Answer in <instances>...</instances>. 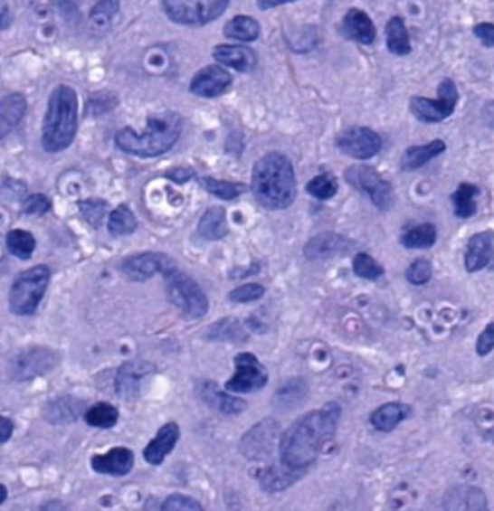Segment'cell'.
<instances>
[{
    "instance_id": "obj_1",
    "label": "cell",
    "mask_w": 494,
    "mask_h": 511,
    "mask_svg": "<svg viewBox=\"0 0 494 511\" xmlns=\"http://www.w3.org/2000/svg\"><path fill=\"white\" fill-rule=\"evenodd\" d=\"M341 419V407L328 402L294 421L280 440V460L287 468L300 471L316 462L324 444L333 439Z\"/></svg>"
},
{
    "instance_id": "obj_2",
    "label": "cell",
    "mask_w": 494,
    "mask_h": 511,
    "mask_svg": "<svg viewBox=\"0 0 494 511\" xmlns=\"http://www.w3.org/2000/svg\"><path fill=\"white\" fill-rule=\"evenodd\" d=\"M254 198L268 210H286L298 196L293 165L281 153H268L252 168Z\"/></svg>"
},
{
    "instance_id": "obj_3",
    "label": "cell",
    "mask_w": 494,
    "mask_h": 511,
    "mask_svg": "<svg viewBox=\"0 0 494 511\" xmlns=\"http://www.w3.org/2000/svg\"><path fill=\"white\" fill-rule=\"evenodd\" d=\"M183 130V117L166 111L149 117L147 128L138 134L132 128H124L116 135L119 148L138 157H156L171 150Z\"/></svg>"
},
{
    "instance_id": "obj_4",
    "label": "cell",
    "mask_w": 494,
    "mask_h": 511,
    "mask_svg": "<svg viewBox=\"0 0 494 511\" xmlns=\"http://www.w3.org/2000/svg\"><path fill=\"white\" fill-rule=\"evenodd\" d=\"M78 129V96L72 87L60 84L50 95L43 123V146L48 153L68 148Z\"/></svg>"
},
{
    "instance_id": "obj_5",
    "label": "cell",
    "mask_w": 494,
    "mask_h": 511,
    "mask_svg": "<svg viewBox=\"0 0 494 511\" xmlns=\"http://www.w3.org/2000/svg\"><path fill=\"white\" fill-rule=\"evenodd\" d=\"M52 271L47 265H36L18 275L9 290V308L17 316H30L43 301Z\"/></svg>"
},
{
    "instance_id": "obj_6",
    "label": "cell",
    "mask_w": 494,
    "mask_h": 511,
    "mask_svg": "<svg viewBox=\"0 0 494 511\" xmlns=\"http://www.w3.org/2000/svg\"><path fill=\"white\" fill-rule=\"evenodd\" d=\"M231 0H162L163 13L175 24L206 26L222 17Z\"/></svg>"
},
{
    "instance_id": "obj_7",
    "label": "cell",
    "mask_w": 494,
    "mask_h": 511,
    "mask_svg": "<svg viewBox=\"0 0 494 511\" xmlns=\"http://www.w3.org/2000/svg\"><path fill=\"white\" fill-rule=\"evenodd\" d=\"M166 279V292L169 301L188 318H201L208 313V298L201 286L188 275L178 270L163 275Z\"/></svg>"
},
{
    "instance_id": "obj_8",
    "label": "cell",
    "mask_w": 494,
    "mask_h": 511,
    "mask_svg": "<svg viewBox=\"0 0 494 511\" xmlns=\"http://www.w3.org/2000/svg\"><path fill=\"white\" fill-rule=\"evenodd\" d=\"M59 353L52 348H24L9 359L6 373L15 382H26L48 374L59 365Z\"/></svg>"
},
{
    "instance_id": "obj_9",
    "label": "cell",
    "mask_w": 494,
    "mask_h": 511,
    "mask_svg": "<svg viewBox=\"0 0 494 511\" xmlns=\"http://www.w3.org/2000/svg\"><path fill=\"white\" fill-rule=\"evenodd\" d=\"M347 183L351 187L366 194L372 203L379 210H390L394 205V192L387 180L379 175V172L367 165H353L346 169Z\"/></svg>"
},
{
    "instance_id": "obj_10",
    "label": "cell",
    "mask_w": 494,
    "mask_h": 511,
    "mask_svg": "<svg viewBox=\"0 0 494 511\" xmlns=\"http://www.w3.org/2000/svg\"><path fill=\"white\" fill-rule=\"evenodd\" d=\"M459 102V91L452 80H443L438 87V99L413 96L409 100V111L424 123H439L451 116Z\"/></svg>"
},
{
    "instance_id": "obj_11",
    "label": "cell",
    "mask_w": 494,
    "mask_h": 511,
    "mask_svg": "<svg viewBox=\"0 0 494 511\" xmlns=\"http://www.w3.org/2000/svg\"><path fill=\"white\" fill-rule=\"evenodd\" d=\"M233 377L226 383V391L233 393H252L268 383V371L252 353H241L234 357Z\"/></svg>"
},
{
    "instance_id": "obj_12",
    "label": "cell",
    "mask_w": 494,
    "mask_h": 511,
    "mask_svg": "<svg viewBox=\"0 0 494 511\" xmlns=\"http://www.w3.org/2000/svg\"><path fill=\"white\" fill-rule=\"evenodd\" d=\"M280 425L273 419H264L252 426L241 440V451L250 460H263L280 446Z\"/></svg>"
},
{
    "instance_id": "obj_13",
    "label": "cell",
    "mask_w": 494,
    "mask_h": 511,
    "mask_svg": "<svg viewBox=\"0 0 494 511\" xmlns=\"http://www.w3.org/2000/svg\"><path fill=\"white\" fill-rule=\"evenodd\" d=\"M337 146L344 155L349 157L367 160L381 151L383 139L374 130L356 126L337 135Z\"/></svg>"
},
{
    "instance_id": "obj_14",
    "label": "cell",
    "mask_w": 494,
    "mask_h": 511,
    "mask_svg": "<svg viewBox=\"0 0 494 511\" xmlns=\"http://www.w3.org/2000/svg\"><path fill=\"white\" fill-rule=\"evenodd\" d=\"M121 270L133 281H146L156 274L166 275L176 270L169 256L162 253H141L124 259Z\"/></svg>"
},
{
    "instance_id": "obj_15",
    "label": "cell",
    "mask_w": 494,
    "mask_h": 511,
    "mask_svg": "<svg viewBox=\"0 0 494 511\" xmlns=\"http://www.w3.org/2000/svg\"><path fill=\"white\" fill-rule=\"evenodd\" d=\"M231 72L218 65H209L202 68L195 73L190 82V91L193 95L201 96V98H217L226 93L229 87L232 86Z\"/></svg>"
},
{
    "instance_id": "obj_16",
    "label": "cell",
    "mask_w": 494,
    "mask_h": 511,
    "mask_svg": "<svg viewBox=\"0 0 494 511\" xmlns=\"http://www.w3.org/2000/svg\"><path fill=\"white\" fill-rule=\"evenodd\" d=\"M154 366L148 362H126L119 368L116 377V391L119 398L126 401L137 400L141 392L142 378L151 374Z\"/></svg>"
},
{
    "instance_id": "obj_17",
    "label": "cell",
    "mask_w": 494,
    "mask_h": 511,
    "mask_svg": "<svg viewBox=\"0 0 494 511\" xmlns=\"http://www.w3.org/2000/svg\"><path fill=\"white\" fill-rule=\"evenodd\" d=\"M445 511H489L486 495L477 486L459 485L450 487L443 497Z\"/></svg>"
},
{
    "instance_id": "obj_18",
    "label": "cell",
    "mask_w": 494,
    "mask_h": 511,
    "mask_svg": "<svg viewBox=\"0 0 494 511\" xmlns=\"http://www.w3.org/2000/svg\"><path fill=\"white\" fill-rule=\"evenodd\" d=\"M353 249L354 242L348 238L337 235V233L323 232L308 241L303 253L311 260H321V259L347 254Z\"/></svg>"
},
{
    "instance_id": "obj_19",
    "label": "cell",
    "mask_w": 494,
    "mask_h": 511,
    "mask_svg": "<svg viewBox=\"0 0 494 511\" xmlns=\"http://www.w3.org/2000/svg\"><path fill=\"white\" fill-rule=\"evenodd\" d=\"M465 267L468 272H478L486 268L494 270V232H480L469 240Z\"/></svg>"
},
{
    "instance_id": "obj_20",
    "label": "cell",
    "mask_w": 494,
    "mask_h": 511,
    "mask_svg": "<svg viewBox=\"0 0 494 511\" xmlns=\"http://www.w3.org/2000/svg\"><path fill=\"white\" fill-rule=\"evenodd\" d=\"M135 465V455L128 447H114L105 455L91 458V468L99 474H108L112 478H121L130 473Z\"/></svg>"
},
{
    "instance_id": "obj_21",
    "label": "cell",
    "mask_w": 494,
    "mask_h": 511,
    "mask_svg": "<svg viewBox=\"0 0 494 511\" xmlns=\"http://www.w3.org/2000/svg\"><path fill=\"white\" fill-rule=\"evenodd\" d=\"M86 402L75 396H62L48 402L43 410V416L52 425H68L86 414Z\"/></svg>"
},
{
    "instance_id": "obj_22",
    "label": "cell",
    "mask_w": 494,
    "mask_h": 511,
    "mask_svg": "<svg viewBox=\"0 0 494 511\" xmlns=\"http://www.w3.org/2000/svg\"><path fill=\"white\" fill-rule=\"evenodd\" d=\"M179 437H181L179 426L175 421L163 425L156 437L149 441L148 446L144 449V459L154 467L162 465L163 460L166 459V456L172 453L178 443Z\"/></svg>"
},
{
    "instance_id": "obj_23",
    "label": "cell",
    "mask_w": 494,
    "mask_h": 511,
    "mask_svg": "<svg viewBox=\"0 0 494 511\" xmlns=\"http://www.w3.org/2000/svg\"><path fill=\"white\" fill-rule=\"evenodd\" d=\"M213 57L220 65L238 72H252L257 65L256 52L243 45H217L214 48Z\"/></svg>"
},
{
    "instance_id": "obj_24",
    "label": "cell",
    "mask_w": 494,
    "mask_h": 511,
    "mask_svg": "<svg viewBox=\"0 0 494 511\" xmlns=\"http://www.w3.org/2000/svg\"><path fill=\"white\" fill-rule=\"evenodd\" d=\"M342 33L357 43L371 45L376 38L375 24L365 11L351 8L342 20Z\"/></svg>"
},
{
    "instance_id": "obj_25",
    "label": "cell",
    "mask_w": 494,
    "mask_h": 511,
    "mask_svg": "<svg viewBox=\"0 0 494 511\" xmlns=\"http://www.w3.org/2000/svg\"><path fill=\"white\" fill-rule=\"evenodd\" d=\"M197 395L201 396L204 402L223 412V414H239L247 409V402L241 398L227 395L218 389L213 382H204L197 386Z\"/></svg>"
},
{
    "instance_id": "obj_26",
    "label": "cell",
    "mask_w": 494,
    "mask_h": 511,
    "mask_svg": "<svg viewBox=\"0 0 494 511\" xmlns=\"http://www.w3.org/2000/svg\"><path fill=\"white\" fill-rule=\"evenodd\" d=\"M445 148H447V146L441 139H435V141L424 144V146L409 147L408 150L402 156L401 168L404 171L422 168L424 165L429 164L432 159L442 155Z\"/></svg>"
},
{
    "instance_id": "obj_27",
    "label": "cell",
    "mask_w": 494,
    "mask_h": 511,
    "mask_svg": "<svg viewBox=\"0 0 494 511\" xmlns=\"http://www.w3.org/2000/svg\"><path fill=\"white\" fill-rule=\"evenodd\" d=\"M206 338L209 341H226V343H243L247 341V327L239 322L238 318L226 317L214 323L206 332Z\"/></svg>"
},
{
    "instance_id": "obj_28",
    "label": "cell",
    "mask_w": 494,
    "mask_h": 511,
    "mask_svg": "<svg viewBox=\"0 0 494 511\" xmlns=\"http://www.w3.org/2000/svg\"><path fill=\"white\" fill-rule=\"evenodd\" d=\"M409 407L404 404H397V402H390V404H384L372 412L371 423L375 430L381 432H388L396 428L401 421H405L408 417Z\"/></svg>"
},
{
    "instance_id": "obj_29",
    "label": "cell",
    "mask_w": 494,
    "mask_h": 511,
    "mask_svg": "<svg viewBox=\"0 0 494 511\" xmlns=\"http://www.w3.org/2000/svg\"><path fill=\"white\" fill-rule=\"evenodd\" d=\"M223 33L227 39H234L241 43H254L261 36V24L248 15H236L226 23Z\"/></svg>"
},
{
    "instance_id": "obj_30",
    "label": "cell",
    "mask_w": 494,
    "mask_h": 511,
    "mask_svg": "<svg viewBox=\"0 0 494 511\" xmlns=\"http://www.w3.org/2000/svg\"><path fill=\"white\" fill-rule=\"evenodd\" d=\"M27 109L26 98L20 93L5 96L2 99V137L18 126Z\"/></svg>"
},
{
    "instance_id": "obj_31",
    "label": "cell",
    "mask_w": 494,
    "mask_h": 511,
    "mask_svg": "<svg viewBox=\"0 0 494 511\" xmlns=\"http://www.w3.org/2000/svg\"><path fill=\"white\" fill-rule=\"evenodd\" d=\"M308 395V384L303 378H291L278 389L275 404L278 409L293 410L302 404Z\"/></svg>"
},
{
    "instance_id": "obj_32",
    "label": "cell",
    "mask_w": 494,
    "mask_h": 511,
    "mask_svg": "<svg viewBox=\"0 0 494 511\" xmlns=\"http://www.w3.org/2000/svg\"><path fill=\"white\" fill-rule=\"evenodd\" d=\"M300 471L287 468L286 465H272L269 468L263 469L261 474V485L264 490L269 492H278L284 490L289 486L293 485L294 481L300 478Z\"/></svg>"
},
{
    "instance_id": "obj_33",
    "label": "cell",
    "mask_w": 494,
    "mask_h": 511,
    "mask_svg": "<svg viewBox=\"0 0 494 511\" xmlns=\"http://www.w3.org/2000/svg\"><path fill=\"white\" fill-rule=\"evenodd\" d=\"M199 235L204 240L217 241L222 240L227 235L226 213L220 206H213L209 208L204 215H202L201 223H199Z\"/></svg>"
},
{
    "instance_id": "obj_34",
    "label": "cell",
    "mask_w": 494,
    "mask_h": 511,
    "mask_svg": "<svg viewBox=\"0 0 494 511\" xmlns=\"http://www.w3.org/2000/svg\"><path fill=\"white\" fill-rule=\"evenodd\" d=\"M388 52L394 56H406L411 52V41L405 23L401 17H393L385 27Z\"/></svg>"
},
{
    "instance_id": "obj_35",
    "label": "cell",
    "mask_w": 494,
    "mask_h": 511,
    "mask_svg": "<svg viewBox=\"0 0 494 511\" xmlns=\"http://www.w3.org/2000/svg\"><path fill=\"white\" fill-rule=\"evenodd\" d=\"M480 194V189L475 185L469 183H461L457 187L456 192L452 194V205H454V213L461 219H469L477 213V203L475 198Z\"/></svg>"
},
{
    "instance_id": "obj_36",
    "label": "cell",
    "mask_w": 494,
    "mask_h": 511,
    "mask_svg": "<svg viewBox=\"0 0 494 511\" xmlns=\"http://www.w3.org/2000/svg\"><path fill=\"white\" fill-rule=\"evenodd\" d=\"M438 232L433 224H418L415 228L409 229L408 232L401 237V242L406 249H431L436 242Z\"/></svg>"
},
{
    "instance_id": "obj_37",
    "label": "cell",
    "mask_w": 494,
    "mask_h": 511,
    "mask_svg": "<svg viewBox=\"0 0 494 511\" xmlns=\"http://www.w3.org/2000/svg\"><path fill=\"white\" fill-rule=\"evenodd\" d=\"M84 419H86L87 425L100 428V430H109L119 421V412L116 407H112L108 402H98L87 409Z\"/></svg>"
},
{
    "instance_id": "obj_38",
    "label": "cell",
    "mask_w": 494,
    "mask_h": 511,
    "mask_svg": "<svg viewBox=\"0 0 494 511\" xmlns=\"http://www.w3.org/2000/svg\"><path fill=\"white\" fill-rule=\"evenodd\" d=\"M6 247H8L9 253H13L15 258L27 260L33 253L36 241L33 235L27 231L14 229L6 235Z\"/></svg>"
},
{
    "instance_id": "obj_39",
    "label": "cell",
    "mask_w": 494,
    "mask_h": 511,
    "mask_svg": "<svg viewBox=\"0 0 494 511\" xmlns=\"http://www.w3.org/2000/svg\"><path fill=\"white\" fill-rule=\"evenodd\" d=\"M108 229L114 237H123V235H130L137 229V219L133 215L132 211L128 210V205L117 206L112 211L108 222Z\"/></svg>"
},
{
    "instance_id": "obj_40",
    "label": "cell",
    "mask_w": 494,
    "mask_h": 511,
    "mask_svg": "<svg viewBox=\"0 0 494 511\" xmlns=\"http://www.w3.org/2000/svg\"><path fill=\"white\" fill-rule=\"evenodd\" d=\"M204 189L208 194L217 196V198L224 199V201H232L238 198L239 194L245 192V185L239 183H231V181L215 180L211 176H204L201 180Z\"/></svg>"
},
{
    "instance_id": "obj_41",
    "label": "cell",
    "mask_w": 494,
    "mask_h": 511,
    "mask_svg": "<svg viewBox=\"0 0 494 511\" xmlns=\"http://www.w3.org/2000/svg\"><path fill=\"white\" fill-rule=\"evenodd\" d=\"M308 194H312L314 198L321 199V201H326V199H330L337 194V183L332 175L328 174H321V175L312 178L307 185Z\"/></svg>"
},
{
    "instance_id": "obj_42",
    "label": "cell",
    "mask_w": 494,
    "mask_h": 511,
    "mask_svg": "<svg viewBox=\"0 0 494 511\" xmlns=\"http://www.w3.org/2000/svg\"><path fill=\"white\" fill-rule=\"evenodd\" d=\"M354 274L365 279H378L384 270L375 259L367 253H358L353 260Z\"/></svg>"
},
{
    "instance_id": "obj_43",
    "label": "cell",
    "mask_w": 494,
    "mask_h": 511,
    "mask_svg": "<svg viewBox=\"0 0 494 511\" xmlns=\"http://www.w3.org/2000/svg\"><path fill=\"white\" fill-rule=\"evenodd\" d=\"M80 210H81L84 219L89 222L91 226L98 228L102 223L103 217L107 214V203L100 199H89L80 203Z\"/></svg>"
},
{
    "instance_id": "obj_44",
    "label": "cell",
    "mask_w": 494,
    "mask_h": 511,
    "mask_svg": "<svg viewBox=\"0 0 494 511\" xmlns=\"http://www.w3.org/2000/svg\"><path fill=\"white\" fill-rule=\"evenodd\" d=\"M119 11V0H99L90 11V18L94 23H109Z\"/></svg>"
},
{
    "instance_id": "obj_45",
    "label": "cell",
    "mask_w": 494,
    "mask_h": 511,
    "mask_svg": "<svg viewBox=\"0 0 494 511\" xmlns=\"http://www.w3.org/2000/svg\"><path fill=\"white\" fill-rule=\"evenodd\" d=\"M432 274H433V271H432L431 262L426 259H418L409 265L406 279H408L409 283L422 286L432 279Z\"/></svg>"
},
{
    "instance_id": "obj_46",
    "label": "cell",
    "mask_w": 494,
    "mask_h": 511,
    "mask_svg": "<svg viewBox=\"0 0 494 511\" xmlns=\"http://www.w3.org/2000/svg\"><path fill=\"white\" fill-rule=\"evenodd\" d=\"M264 295V288L261 284L250 283L243 284L241 288H236L229 293V299L238 304H245V302L257 301Z\"/></svg>"
},
{
    "instance_id": "obj_47",
    "label": "cell",
    "mask_w": 494,
    "mask_h": 511,
    "mask_svg": "<svg viewBox=\"0 0 494 511\" xmlns=\"http://www.w3.org/2000/svg\"><path fill=\"white\" fill-rule=\"evenodd\" d=\"M162 511H204L196 499L187 495L174 494L163 503Z\"/></svg>"
},
{
    "instance_id": "obj_48",
    "label": "cell",
    "mask_w": 494,
    "mask_h": 511,
    "mask_svg": "<svg viewBox=\"0 0 494 511\" xmlns=\"http://www.w3.org/2000/svg\"><path fill=\"white\" fill-rule=\"evenodd\" d=\"M52 208V203L45 194H30L23 203V211L26 214H45Z\"/></svg>"
},
{
    "instance_id": "obj_49",
    "label": "cell",
    "mask_w": 494,
    "mask_h": 511,
    "mask_svg": "<svg viewBox=\"0 0 494 511\" xmlns=\"http://www.w3.org/2000/svg\"><path fill=\"white\" fill-rule=\"evenodd\" d=\"M494 348V323H490L480 334L477 341V353L480 356H487Z\"/></svg>"
},
{
    "instance_id": "obj_50",
    "label": "cell",
    "mask_w": 494,
    "mask_h": 511,
    "mask_svg": "<svg viewBox=\"0 0 494 511\" xmlns=\"http://www.w3.org/2000/svg\"><path fill=\"white\" fill-rule=\"evenodd\" d=\"M473 33L486 47H494V24L493 23H480L473 27Z\"/></svg>"
},
{
    "instance_id": "obj_51",
    "label": "cell",
    "mask_w": 494,
    "mask_h": 511,
    "mask_svg": "<svg viewBox=\"0 0 494 511\" xmlns=\"http://www.w3.org/2000/svg\"><path fill=\"white\" fill-rule=\"evenodd\" d=\"M195 176V172L187 168H176L174 171L167 172V178H171L176 185H184L188 180H192Z\"/></svg>"
},
{
    "instance_id": "obj_52",
    "label": "cell",
    "mask_w": 494,
    "mask_h": 511,
    "mask_svg": "<svg viewBox=\"0 0 494 511\" xmlns=\"http://www.w3.org/2000/svg\"><path fill=\"white\" fill-rule=\"evenodd\" d=\"M14 428L15 426H14L11 419H8V417H2L0 419V441H2V444L8 443V440L13 435Z\"/></svg>"
},
{
    "instance_id": "obj_53",
    "label": "cell",
    "mask_w": 494,
    "mask_h": 511,
    "mask_svg": "<svg viewBox=\"0 0 494 511\" xmlns=\"http://www.w3.org/2000/svg\"><path fill=\"white\" fill-rule=\"evenodd\" d=\"M293 2H298V0H257V6L263 11H268V9L277 8L281 5L293 4Z\"/></svg>"
},
{
    "instance_id": "obj_54",
    "label": "cell",
    "mask_w": 494,
    "mask_h": 511,
    "mask_svg": "<svg viewBox=\"0 0 494 511\" xmlns=\"http://www.w3.org/2000/svg\"><path fill=\"white\" fill-rule=\"evenodd\" d=\"M0 489H2V499H0V503L4 504L5 499H6V487L4 485L0 486Z\"/></svg>"
}]
</instances>
